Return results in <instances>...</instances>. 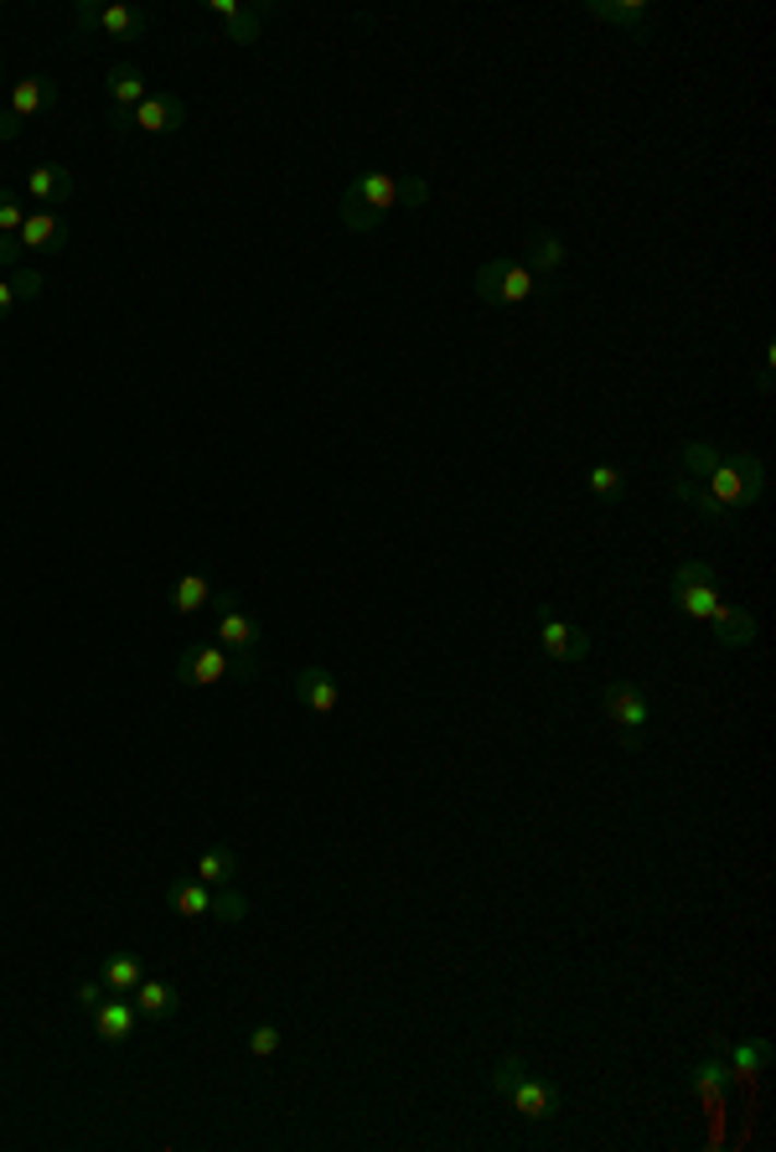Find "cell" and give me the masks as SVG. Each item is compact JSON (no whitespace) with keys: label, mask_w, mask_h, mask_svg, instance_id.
<instances>
[{"label":"cell","mask_w":776,"mask_h":1152,"mask_svg":"<svg viewBox=\"0 0 776 1152\" xmlns=\"http://www.w3.org/2000/svg\"><path fill=\"white\" fill-rule=\"evenodd\" d=\"M704 491L715 496L725 512H740V507H756L761 491H766V470H761L756 455H719V466L704 476Z\"/></svg>","instance_id":"6da1fadb"},{"label":"cell","mask_w":776,"mask_h":1152,"mask_svg":"<svg viewBox=\"0 0 776 1152\" xmlns=\"http://www.w3.org/2000/svg\"><path fill=\"white\" fill-rule=\"evenodd\" d=\"M538 290V274L528 264H513V259H487L477 269V300L487 305H517Z\"/></svg>","instance_id":"7a4b0ae2"},{"label":"cell","mask_w":776,"mask_h":1152,"mask_svg":"<svg viewBox=\"0 0 776 1152\" xmlns=\"http://www.w3.org/2000/svg\"><path fill=\"white\" fill-rule=\"evenodd\" d=\"M606 713L621 729V744L626 749H642V729H647V698H642L637 683H606Z\"/></svg>","instance_id":"3957f363"},{"label":"cell","mask_w":776,"mask_h":1152,"mask_svg":"<svg viewBox=\"0 0 776 1152\" xmlns=\"http://www.w3.org/2000/svg\"><path fill=\"white\" fill-rule=\"evenodd\" d=\"M228 672H234V651H228V646H207V641L187 646L181 662H177V677L181 683H192V687H213V683H223Z\"/></svg>","instance_id":"277c9868"},{"label":"cell","mask_w":776,"mask_h":1152,"mask_svg":"<svg viewBox=\"0 0 776 1152\" xmlns=\"http://www.w3.org/2000/svg\"><path fill=\"white\" fill-rule=\"evenodd\" d=\"M538 636H544V651H549L554 662H580V657L590 651V636L575 631V625H564L549 605L538 610Z\"/></svg>","instance_id":"5b68a950"},{"label":"cell","mask_w":776,"mask_h":1152,"mask_svg":"<svg viewBox=\"0 0 776 1152\" xmlns=\"http://www.w3.org/2000/svg\"><path fill=\"white\" fill-rule=\"evenodd\" d=\"M213 11L223 16V32H228V41L249 47V41H259V26H264V16H275L279 5H275V0H259V5H234V0H213Z\"/></svg>","instance_id":"8992f818"},{"label":"cell","mask_w":776,"mask_h":1152,"mask_svg":"<svg viewBox=\"0 0 776 1152\" xmlns=\"http://www.w3.org/2000/svg\"><path fill=\"white\" fill-rule=\"evenodd\" d=\"M508 1101L517 1106L523 1121H554V1116H559V1091L549 1085V1080H538V1075H523Z\"/></svg>","instance_id":"52a82bcc"},{"label":"cell","mask_w":776,"mask_h":1152,"mask_svg":"<svg viewBox=\"0 0 776 1152\" xmlns=\"http://www.w3.org/2000/svg\"><path fill=\"white\" fill-rule=\"evenodd\" d=\"M187 124V104L177 94H145L135 104V130H151V135H171Z\"/></svg>","instance_id":"ba28073f"},{"label":"cell","mask_w":776,"mask_h":1152,"mask_svg":"<svg viewBox=\"0 0 776 1152\" xmlns=\"http://www.w3.org/2000/svg\"><path fill=\"white\" fill-rule=\"evenodd\" d=\"M21 249H37V254H62L68 249V223H62L58 213H26V223H21Z\"/></svg>","instance_id":"9c48e42d"},{"label":"cell","mask_w":776,"mask_h":1152,"mask_svg":"<svg viewBox=\"0 0 776 1152\" xmlns=\"http://www.w3.org/2000/svg\"><path fill=\"white\" fill-rule=\"evenodd\" d=\"M135 1023H140V1008L130 997H104L99 1008H94V1034L104 1044H124V1039L135 1034Z\"/></svg>","instance_id":"30bf717a"},{"label":"cell","mask_w":776,"mask_h":1152,"mask_svg":"<svg viewBox=\"0 0 776 1152\" xmlns=\"http://www.w3.org/2000/svg\"><path fill=\"white\" fill-rule=\"evenodd\" d=\"M130 1003H135L140 1018H151V1023H166V1018L181 1008V997H177L171 982H145V976H140L135 993H130Z\"/></svg>","instance_id":"8fae6325"},{"label":"cell","mask_w":776,"mask_h":1152,"mask_svg":"<svg viewBox=\"0 0 776 1152\" xmlns=\"http://www.w3.org/2000/svg\"><path fill=\"white\" fill-rule=\"evenodd\" d=\"M26 192L37 196L41 207H58V202H68V196H73V171H68V166H32V177H26Z\"/></svg>","instance_id":"7c38bea8"},{"label":"cell","mask_w":776,"mask_h":1152,"mask_svg":"<svg viewBox=\"0 0 776 1152\" xmlns=\"http://www.w3.org/2000/svg\"><path fill=\"white\" fill-rule=\"evenodd\" d=\"M725 1055H730L725 1065H730V1075H736V1080H756V1075L772 1070L776 1049L766 1044V1039H745V1044H730Z\"/></svg>","instance_id":"4fadbf2b"},{"label":"cell","mask_w":776,"mask_h":1152,"mask_svg":"<svg viewBox=\"0 0 776 1152\" xmlns=\"http://www.w3.org/2000/svg\"><path fill=\"white\" fill-rule=\"evenodd\" d=\"M296 698L311 708V713H332V708H337V683H332V672H326V667H306L296 677Z\"/></svg>","instance_id":"5bb4252c"},{"label":"cell","mask_w":776,"mask_h":1152,"mask_svg":"<svg viewBox=\"0 0 776 1152\" xmlns=\"http://www.w3.org/2000/svg\"><path fill=\"white\" fill-rule=\"evenodd\" d=\"M730 1085H736V1075H730L725 1059H704V1065H694V1075H689V1091H694L704 1106H719Z\"/></svg>","instance_id":"9a60e30c"},{"label":"cell","mask_w":776,"mask_h":1152,"mask_svg":"<svg viewBox=\"0 0 776 1152\" xmlns=\"http://www.w3.org/2000/svg\"><path fill=\"white\" fill-rule=\"evenodd\" d=\"M709 625H715L719 646H751V641H756V615H751L745 605H719Z\"/></svg>","instance_id":"2e32d148"},{"label":"cell","mask_w":776,"mask_h":1152,"mask_svg":"<svg viewBox=\"0 0 776 1152\" xmlns=\"http://www.w3.org/2000/svg\"><path fill=\"white\" fill-rule=\"evenodd\" d=\"M58 104V83L52 79H21V83H11V109H16L21 119H32V115H41V109H52Z\"/></svg>","instance_id":"e0dca14e"},{"label":"cell","mask_w":776,"mask_h":1152,"mask_svg":"<svg viewBox=\"0 0 776 1152\" xmlns=\"http://www.w3.org/2000/svg\"><path fill=\"white\" fill-rule=\"evenodd\" d=\"M347 192H358L379 217H389L398 207V177H389V171H362V177L353 181Z\"/></svg>","instance_id":"ac0fdd59"},{"label":"cell","mask_w":776,"mask_h":1152,"mask_svg":"<svg viewBox=\"0 0 776 1152\" xmlns=\"http://www.w3.org/2000/svg\"><path fill=\"white\" fill-rule=\"evenodd\" d=\"M673 502H683V507H689V512H699L704 523H725V528L736 523V512H725V507H719V502H715V496L704 491V481H689V476H683V481H678V487H673Z\"/></svg>","instance_id":"d6986e66"},{"label":"cell","mask_w":776,"mask_h":1152,"mask_svg":"<svg viewBox=\"0 0 776 1152\" xmlns=\"http://www.w3.org/2000/svg\"><path fill=\"white\" fill-rule=\"evenodd\" d=\"M145 94L151 88H145V73H140L135 62H115L109 68V98H115V109H135Z\"/></svg>","instance_id":"ffe728a7"},{"label":"cell","mask_w":776,"mask_h":1152,"mask_svg":"<svg viewBox=\"0 0 776 1152\" xmlns=\"http://www.w3.org/2000/svg\"><path fill=\"white\" fill-rule=\"evenodd\" d=\"M198 879L207 884V889H228V884L239 879V853H234V848H207L198 859Z\"/></svg>","instance_id":"44dd1931"},{"label":"cell","mask_w":776,"mask_h":1152,"mask_svg":"<svg viewBox=\"0 0 776 1152\" xmlns=\"http://www.w3.org/2000/svg\"><path fill=\"white\" fill-rule=\"evenodd\" d=\"M218 646H228V651H254L259 646V621L254 615H243V610H228L218 621Z\"/></svg>","instance_id":"7402d4cb"},{"label":"cell","mask_w":776,"mask_h":1152,"mask_svg":"<svg viewBox=\"0 0 776 1152\" xmlns=\"http://www.w3.org/2000/svg\"><path fill=\"white\" fill-rule=\"evenodd\" d=\"M207 600H213V585H207V574H181L177 589H171V610H177V615H198Z\"/></svg>","instance_id":"603a6c76"},{"label":"cell","mask_w":776,"mask_h":1152,"mask_svg":"<svg viewBox=\"0 0 776 1152\" xmlns=\"http://www.w3.org/2000/svg\"><path fill=\"white\" fill-rule=\"evenodd\" d=\"M673 605L683 610V615H694V621H715V610L725 605L715 595V585H683L673 589Z\"/></svg>","instance_id":"cb8c5ba5"},{"label":"cell","mask_w":776,"mask_h":1152,"mask_svg":"<svg viewBox=\"0 0 776 1152\" xmlns=\"http://www.w3.org/2000/svg\"><path fill=\"white\" fill-rule=\"evenodd\" d=\"M523 249H528V269H559L564 264V238L549 233V228H534Z\"/></svg>","instance_id":"d4e9b609"},{"label":"cell","mask_w":776,"mask_h":1152,"mask_svg":"<svg viewBox=\"0 0 776 1152\" xmlns=\"http://www.w3.org/2000/svg\"><path fill=\"white\" fill-rule=\"evenodd\" d=\"M109 37H124V41H135L145 26H151V16L140 11V5H104V21H99Z\"/></svg>","instance_id":"484cf974"},{"label":"cell","mask_w":776,"mask_h":1152,"mask_svg":"<svg viewBox=\"0 0 776 1152\" xmlns=\"http://www.w3.org/2000/svg\"><path fill=\"white\" fill-rule=\"evenodd\" d=\"M140 976H145V972H140L135 957H109V961H104V972H99V982L109 987V993H135Z\"/></svg>","instance_id":"4316f807"},{"label":"cell","mask_w":776,"mask_h":1152,"mask_svg":"<svg viewBox=\"0 0 776 1152\" xmlns=\"http://www.w3.org/2000/svg\"><path fill=\"white\" fill-rule=\"evenodd\" d=\"M719 455H725V449L709 445V440H689L678 460H683V470H689V481H704V476H709V470L719 466Z\"/></svg>","instance_id":"83f0119b"},{"label":"cell","mask_w":776,"mask_h":1152,"mask_svg":"<svg viewBox=\"0 0 776 1152\" xmlns=\"http://www.w3.org/2000/svg\"><path fill=\"white\" fill-rule=\"evenodd\" d=\"M207 904H213V889H207V884H177V889H171V910H177V915H207Z\"/></svg>","instance_id":"f1b7e54d"},{"label":"cell","mask_w":776,"mask_h":1152,"mask_svg":"<svg viewBox=\"0 0 776 1152\" xmlns=\"http://www.w3.org/2000/svg\"><path fill=\"white\" fill-rule=\"evenodd\" d=\"M342 223H347L353 233H373V228H379L383 217L373 213V207H368V202H362L358 192H347V196H342Z\"/></svg>","instance_id":"f546056e"},{"label":"cell","mask_w":776,"mask_h":1152,"mask_svg":"<svg viewBox=\"0 0 776 1152\" xmlns=\"http://www.w3.org/2000/svg\"><path fill=\"white\" fill-rule=\"evenodd\" d=\"M590 496H596V502H621V496H626V476H621L617 466H596L590 470Z\"/></svg>","instance_id":"4dcf8cb0"},{"label":"cell","mask_w":776,"mask_h":1152,"mask_svg":"<svg viewBox=\"0 0 776 1152\" xmlns=\"http://www.w3.org/2000/svg\"><path fill=\"white\" fill-rule=\"evenodd\" d=\"M590 11H596L600 21H617V26H632V32H642V26H647V5H637V0H632V5H611V0H596Z\"/></svg>","instance_id":"1f68e13d"},{"label":"cell","mask_w":776,"mask_h":1152,"mask_svg":"<svg viewBox=\"0 0 776 1152\" xmlns=\"http://www.w3.org/2000/svg\"><path fill=\"white\" fill-rule=\"evenodd\" d=\"M207 915H213V920H223V925H239V920L249 915V899H243L239 889L228 884L223 895H213V904H207Z\"/></svg>","instance_id":"d6a6232c"},{"label":"cell","mask_w":776,"mask_h":1152,"mask_svg":"<svg viewBox=\"0 0 776 1152\" xmlns=\"http://www.w3.org/2000/svg\"><path fill=\"white\" fill-rule=\"evenodd\" d=\"M528 1075V1065H523V1055H508V1059H498V1070H492V1095L498 1101H508L513 1095V1085Z\"/></svg>","instance_id":"836d02e7"},{"label":"cell","mask_w":776,"mask_h":1152,"mask_svg":"<svg viewBox=\"0 0 776 1152\" xmlns=\"http://www.w3.org/2000/svg\"><path fill=\"white\" fill-rule=\"evenodd\" d=\"M673 589H683V585H715V568L704 564V559H689V564H678L673 568V579H668Z\"/></svg>","instance_id":"e575fe53"},{"label":"cell","mask_w":776,"mask_h":1152,"mask_svg":"<svg viewBox=\"0 0 776 1152\" xmlns=\"http://www.w3.org/2000/svg\"><path fill=\"white\" fill-rule=\"evenodd\" d=\"M21 223H26V207H21V196L0 187V233H21Z\"/></svg>","instance_id":"d590c367"},{"label":"cell","mask_w":776,"mask_h":1152,"mask_svg":"<svg viewBox=\"0 0 776 1152\" xmlns=\"http://www.w3.org/2000/svg\"><path fill=\"white\" fill-rule=\"evenodd\" d=\"M275 1049H279V1029L275 1023H259L254 1034H249V1055L264 1059V1055H275Z\"/></svg>","instance_id":"8d00e7d4"},{"label":"cell","mask_w":776,"mask_h":1152,"mask_svg":"<svg viewBox=\"0 0 776 1152\" xmlns=\"http://www.w3.org/2000/svg\"><path fill=\"white\" fill-rule=\"evenodd\" d=\"M41 290H47V285H41L37 269H16V279H11V295H16V300H37Z\"/></svg>","instance_id":"74e56055"},{"label":"cell","mask_w":776,"mask_h":1152,"mask_svg":"<svg viewBox=\"0 0 776 1152\" xmlns=\"http://www.w3.org/2000/svg\"><path fill=\"white\" fill-rule=\"evenodd\" d=\"M425 202H430V187H425L419 177L398 181V207H425Z\"/></svg>","instance_id":"f35d334b"},{"label":"cell","mask_w":776,"mask_h":1152,"mask_svg":"<svg viewBox=\"0 0 776 1152\" xmlns=\"http://www.w3.org/2000/svg\"><path fill=\"white\" fill-rule=\"evenodd\" d=\"M104 993H109L104 982H79V987H73V997H79V1008H83V1013H94V1008H99V1003H104Z\"/></svg>","instance_id":"ab89813d"},{"label":"cell","mask_w":776,"mask_h":1152,"mask_svg":"<svg viewBox=\"0 0 776 1152\" xmlns=\"http://www.w3.org/2000/svg\"><path fill=\"white\" fill-rule=\"evenodd\" d=\"M21 254H26V249H21V238L16 233H0V269H16Z\"/></svg>","instance_id":"60d3db41"},{"label":"cell","mask_w":776,"mask_h":1152,"mask_svg":"<svg viewBox=\"0 0 776 1152\" xmlns=\"http://www.w3.org/2000/svg\"><path fill=\"white\" fill-rule=\"evenodd\" d=\"M73 21H79V32H94V26L104 21V11L94 5V0H79V5H73Z\"/></svg>","instance_id":"b9f144b4"},{"label":"cell","mask_w":776,"mask_h":1152,"mask_svg":"<svg viewBox=\"0 0 776 1152\" xmlns=\"http://www.w3.org/2000/svg\"><path fill=\"white\" fill-rule=\"evenodd\" d=\"M21 124H26V119H21L16 109L5 104V109H0V140H16V135H21Z\"/></svg>","instance_id":"7bdbcfd3"},{"label":"cell","mask_w":776,"mask_h":1152,"mask_svg":"<svg viewBox=\"0 0 776 1152\" xmlns=\"http://www.w3.org/2000/svg\"><path fill=\"white\" fill-rule=\"evenodd\" d=\"M109 130H135V109H115V104H109Z\"/></svg>","instance_id":"ee69618b"},{"label":"cell","mask_w":776,"mask_h":1152,"mask_svg":"<svg viewBox=\"0 0 776 1152\" xmlns=\"http://www.w3.org/2000/svg\"><path fill=\"white\" fill-rule=\"evenodd\" d=\"M254 672H259L254 651H234V677H254Z\"/></svg>","instance_id":"f6af8a7d"},{"label":"cell","mask_w":776,"mask_h":1152,"mask_svg":"<svg viewBox=\"0 0 776 1152\" xmlns=\"http://www.w3.org/2000/svg\"><path fill=\"white\" fill-rule=\"evenodd\" d=\"M207 605L218 610V615H228V610H239V595H228V589H218V595H213Z\"/></svg>","instance_id":"bcb514c9"},{"label":"cell","mask_w":776,"mask_h":1152,"mask_svg":"<svg viewBox=\"0 0 776 1152\" xmlns=\"http://www.w3.org/2000/svg\"><path fill=\"white\" fill-rule=\"evenodd\" d=\"M16 311V295H11V285H5V279H0V321H5V315Z\"/></svg>","instance_id":"7dc6e473"},{"label":"cell","mask_w":776,"mask_h":1152,"mask_svg":"<svg viewBox=\"0 0 776 1152\" xmlns=\"http://www.w3.org/2000/svg\"><path fill=\"white\" fill-rule=\"evenodd\" d=\"M0 79H5V68H0Z\"/></svg>","instance_id":"c3c4849f"}]
</instances>
